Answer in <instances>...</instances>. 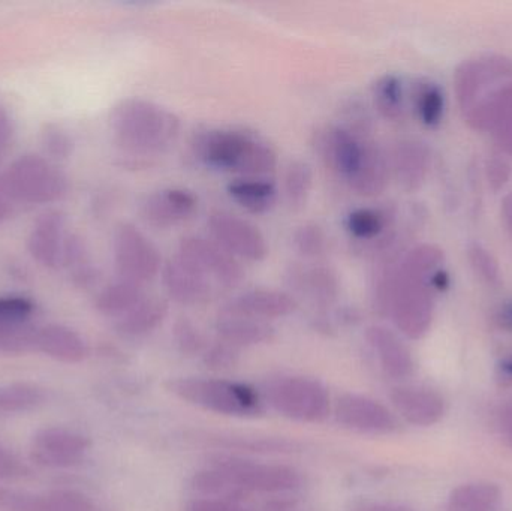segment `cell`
Listing matches in <instances>:
<instances>
[{"mask_svg":"<svg viewBox=\"0 0 512 511\" xmlns=\"http://www.w3.org/2000/svg\"><path fill=\"white\" fill-rule=\"evenodd\" d=\"M450 287L444 251L435 245H418L397 263L385 317L402 335L421 339L435 317V294Z\"/></svg>","mask_w":512,"mask_h":511,"instance_id":"cell-1","label":"cell"},{"mask_svg":"<svg viewBox=\"0 0 512 511\" xmlns=\"http://www.w3.org/2000/svg\"><path fill=\"white\" fill-rule=\"evenodd\" d=\"M114 141L123 152L152 156L170 149L180 135V117L164 105L128 98L114 105L110 114Z\"/></svg>","mask_w":512,"mask_h":511,"instance_id":"cell-2","label":"cell"},{"mask_svg":"<svg viewBox=\"0 0 512 511\" xmlns=\"http://www.w3.org/2000/svg\"><path fill=\"white\" fill-rule=\"evenodd\" d=\"M195 155L213 170L242 177H265L277 167V153L267 141L236 129H210L198 135Z\"/></svg>","mask_w":512,"mask_h":511,"instance_id":"cell-3","label":"cell"},{"mask_svg":"<svg viewBox=\"0 0 512 511\" xmlns=\"http://www.w3.org/2000/svg\"><path fill=\"white\" fill-rule=\"evenodd\" d=\"M168 389L182 401L219 416L254 417L262 413L258 393L237 381L186 377L171 381Z\"/></svg>","mask_w":512,"mask_h":511,"instance_id":"cell-4","label":"cell"},{"mask_svg":"<svg viewBox=\"0 0 512 511\" xmlns=\"http://www.w3.org/2000/svg\"><path fill=\"white\" fill-rule=\"evenodd\" d=\"M0 186L15 203L50 204L66 197L69 180L51 159L27 153L6 168Z\"/></svg>","mask_w":512,"mask_h":511,"instance_id":"cell-5","label":"cell"},{"mask_svg":"<svg viewBox=\"0 0 512 511\" xmlns=\"http://www.w3.org/2000/svg\"><path fill=\"white\" fill-rule=\"evenodd\" d=\"M264 399L277 414L300 423H321L330 416V393L307 377H280L267 383Z\"/></svg>","mask_w":512,"mask_h":511,"instance_id":"cell-6","label":"cell"},{"mask_svg":"<svg viewBox=\"0 0 512 511\" xmlns=\"http://www.w3.org/2000/svg\"><path fill=\"white\" fill-rule=\"evenodd\" d=\"M113 258L119 278L141 285L153 281L164 266L155 243L129 222L114 231Z\"/></svg>","mask_w":512,"mask_h":511,"instance_id":"cell-7","label":"cell"},{"mask_svg":"<svg viewBox=\"0 0 512 511\" xmlns=\"http://www.w3.org/2000/svg\"><path fill=\"white\" fill-rule=\"evenodd\" d=\"M216 470L221 471L234 488L261 494H285L295 491L301 485L300 474L285 465L227 458L216 464Z\"/></svg>","mask_w":512,"mask_h":511,"instance_id":"cell-8","label":"cell"},{"mask_svg":"<svg viewBox=\"0 0 512 511\" xmlns=\"http://www.w3.org/2000/svg\"><path fill=\"white\" fill-rule=\"evenodd\" d=\"M177 255L200 270L213 284L236 288L245 281L246 273L240 261L213 239L197 234L182 237Z\"/></svg>","mask_w":512,"mask_h":511,"instance_id":"cell-9","label":"cell"},{"mask_svg":"<svg viewBox=\"0 0 512 511\" xmlns=\"http://www.w3.org/2000/svg\"><path fill=\"white\" fill-rule=\"evenodd\" d=\"M369 135L357 134L343 125L327 126L319 131L316 149L330 167L348 185L366 161L370 146Z\"/></svg>","mask_w":512,"mask_h":511,"instance_id":"cell-10","label":"cell"},{"mask_svg":"<svg viewBox=\"0 0 512 511\" xmlns=\"http://www.w3.org/2000/svg\"><path fill=\"white\" fill-rule=\"evenodd\" d=\"M512 77V60L501 54H487L478 59L466 60L454 75L457 101L463 116L501 81Z\"/></svg>","mask_w":512,"mask_h":511,"instance_id":"cell-11","label":"cell"},{"mask_svg":"<svg viewBox=\"0 0 512 511\" xmlns=\"http://www.w3.org/2000/svg\"><path fill=\"white\" fill-rule=\"evenodd\" d=\"M212 239L239 260L264 261L268 255L267 240L256 225L227 210H215L207 219Z\"/></svg>","mask_w":512,"mask_h":511,"instance_id":"cell-12","label":"cell"},{"mask_svg":"<svg viewBox=\"0 0 512 511\" xmlns=\"http://www.w3.org/2000/svg\"><path fill=\"white\" fill-rule=\"evenodd\" d=\"M466 122L495 138L502 150L512 156V77L501 81L465 114Z\"/></svg>","mask_w":512,"mask_h":511,"instance_id":"cell-13","label":"cell"},{"mask_svg":"<svg viewBox=\"0 0 512 511\" xmlns=\"http://www.w3.org/2000/svg\"><path fill=\"white\" fill-rule=\"evenodd\" d=\"M337 422L349 431L364 435H388L396 431L397 420L393 411L369 396H340L334 405Z\"/></svg>","mask_w":512,"mask_h":511,"instance_id":"cell-14","label":"cell"},{"mask_svg":"<svg viewBox=\"0 0 512 511\" xmlns=\"http://www.w3.org/2000/svg\"><path fill=\"white\" fill-rule=\"evenodd\" d=\"M90 443L77 432L63 428H44L36 432L32 456L48 468H72L83 462Z\"/></svg>","mask_w":512,"mask_h":511,"instance_id":"cell-15","label":"cell"},{"mask_svg":"<svg viewBox=\"0 0 512 511\" xmlns=\"http://www.w3.org/2000/svg\"><path fill=\"white\" fill-rule=\"evenodd\" d=\"M198 209V198L185 188H165L144 198L140 207L143 221L158 230H170L189 221Z\"/></svg>","mask_w":512,"mask_h":511,"instance_id":"cell-16","label":"cell"},{"mask_svg":"<svg viewBox=\"0 0 512 511\" xmlns=\"http://www.w3.org/2000/svg\"><path fill=\"white\" fill-rule=\"evenodd\" d=\"M161 273L165 291L180 305H204L215 294V284L180 255L170 258L162 266Z\"/></svg>","mask_w":512,"mask_h":511,"instance_id":"cell-17","label":"cell"},{"mask_svg":"<svg viewBox=\"0 0 512 511\" xmlns=\"http://www.w3.org/2000/svg\"><path fill=\"white\" fill-rule=\"evenodd\" d=\"M394 411L409 425L430 428L441 422L447 411L445 399L435 390L420 386H402L390 395Z\"/></svg>","mask_w":512,"mask_h":511,"instance_id":"cell-18","label":"cell"},{"mask_svg":"<svg viewBox=\"0 0 512 511\" xmlns=\"http://www.w3.org/2000/svg\"><path fill=\"white\" fill-rule=\"evenodd\" d=\"M65 227V215L59 210H48L36 219L27 239V249L36 263L48 269L62 266L63 249L68 237Z\"/></svg>","mask_w":512,"mask_h":511,"instance_id":"cell-19","label":"cell"},{"mask_svg":"<svg viewBox=\"0 0 512 511\" xmlns=\"http://www.w3.org/2000/svg\"><path fill=\"white\" fill-rule=\"evenodd\" d=\"M388 162L397 183L405 191L414 192L426 183L432 165V155L424 141L406 138L396 143Z\"/></svg>","mask_w":512,"mask_h":511,"instance_id":"cell-20","label":"cell"},{"mask_svg":"<svg viewBox=\"0 0 512 511\" xmlns=\"http://www.w3.org/2000/svg\"><path fill=\"white\" fill-rule=\"evenodd\" d=\"M297 309V300L286 291L256 288L230 300L225 312L268 321L289 317Z\"/></svg>","mask_w":512,"mask_h":511,"instance_id":"cell-21","label":"cell"},{"mask_svg":"<svg viewBox=\"0 0 512 511\" xmlns=\"http://www.w3.org/2000/svg\"><path fill=\"white\" fill-rule=\"evenodd\" d=\"M289 287L315 302L316 305L327 308L333 305L340 296L342 281L339 273L328 266H291L286 273Z\"/></svg>","mask_w":512,"mask_h":511,"instance_id":"cell-22","label":"cell"},{"mask_svg":"<svg viewBox=\"0 0 512 511\" xmlns=\"http://www.w3.org/2000/svg\"><path fill=\"white\" fill-rule=\"evenodd\" d=\"M366 339L378 357L382 371L394 380H403L414 371V359L405 342L384 326L367 329Z\"/></svg>","mask_w":512,"mask_h":511,"instance_id":"cell-23","label":"cell"},{"mask_svg":"<svg viewBox=\"0 0 512 511\" xmlns=\"http://www.w3.org/2000/svg\"><path fill=\"white\" fill-rule=\"evenodd\" d=\"M3 511H99L95 503L78 492L60 491L48 495L15 494L0 491Z\"/></svg>","mask_w":512,"mask_h":511,"instance_id":"cell-24","label":"cell"},{"mask_svg":"<svg viewBox=\"0 0 512 511\" xmlns=\"http://www.w3.org/2000/svg\"><path fill=\"white\" fill-rule=\"evenodd\" d=\"M216 332L222 342L234 348L255 347L274 338V327L268 321L225 311L216 321Z\"/></svg>","mask_w":512,"mask_h":511,"instance_id":"cell-25","label":"cell"},{"mask_svg":"<svg viewBox=\"0 0 512 511\" xmlns=\"http://www.w3.org/2000/svg\"><path fill=\"white\" fill-rule=\"evenodd\" d=\"M36 350L62 363H80L89 354L86 341L75 330L60 324L39 327Z\"/></svg>","mask_w":512,"mask_h":511,"instance_id":"cell-26","label":"cell"},{"mask_svg":"<svg viewBox=\"0 0 512 511\" xmlns=\"http://www.w3.org/2000/svg\"><path fill=\"white\" fill-rule=\"evenodd\" d=\"M168 315V303L161 297H146L128 314L116 320L117 332L128 338H143L155 332Z\"/></svg>","mask_w":512,"mask_h":511,"instance_id":"cell-27","label":"cell"},{"mask_svg":"<svg viewBox=\"0 0 512 511\" xmlns=\"http://www.w3.org/2000/svg\"><path fill=\"white\" fill-rule=\"evenodd\" d=\"M228 195L254 215L270 212L277 200V186L265 177H240L227 188Z\"/></svg>","mask_w":512,"mask_h":511,"instance_id":"cell-28","label":"cell"},{"mask_svg":"<svg viewBox=\"0 0 512 511\" xmlns=\"http://www.w3.org/2000/svg\"><path fill=\"white\" fill-rule=\"evenodd\" d=\"M146 297L143 285L119 278L99 291L95 299V308L104 317L119 320Z\"/></svg>","mask_w":512,"mask_h":511,"instance_id":"cell-29","label":"cell"},{"mask_svg":"<svg viewBox=\"0 0 512 511\" xmlns=\"http://www.w3.org/2000/svg\"><path fill=\"white\" fill-rule=\"evenodd\" d=\"M504 492L492 482L457 486L448 498V511H499Z\"/></svg>","mask_w":512,"mask_h":511,"instance_id":"cell-30","label":"cell"},{"mask_svg":"<svg viewBox=\"0 0 512 511\" xmlns=\"http://www.w3.org/2000/svg\"><path fill=\"white\" fill-rule=\"evenodd\" d=\"M390 162L384 150L373 143L367 153L366 161L361 165L360 171L348 183L352 191L363 197H376L385 191L390 179Z\"/></svg>","mask_w":512,"mask_h":511,"instance_id":"cell-31","label":"cell"},{"mask_svg":"<svg viewBox=\"0 0 512 511\" xmlns=\"http://www.w3.org/2000/svg\"><path fill=\"white\" fill-rule=\"evenodd\" d=\"M394 221V212L387 207H361L352 210L346 218V230L355 240L370 245L387 237Z\"/></svg>","mask_w":512,"mask_h":511,"instance_id":"cell-32","label":"cell"},{"mask_svg":"<svg viewBox=\"0 0 512 511\" xmlns=\"http://www.w3.org/2000/svg\"><path fill=\"white\" fill-rule=\"evenodd\" d=\"M62 266H65V269L68 270L72 284L75 287L87 290V288L95 287L101 279L98 267L93 264L92 258H90L86 242L75 234L66 237Z\"/></svg>","mask_w":512,"mask_h":511,"instance_id":"cell-33","label":"cell"},{"mask_svg":"<svg viewBox=\"0 0 512 511\" xmlns=\"http://www.w3.org/2000/svg\"><path fill=\"white\" fill-rule=\"evenodd\" d=\"M415 114L421 125L435 129L445 116V93L438 83L429 78H421L412 90Z\"/></svg>","mask_w":512,"mask_h":511,"instance_id":"cell-34","label":"cell"},{"mask_svg":"<svg viewBox=\"0 0 512 511\" xmlns=\"http://www.w3.org/2000/svg\"><path fill=\"white\" fill-rule=\"evenodd\" d=\"M373 102L384 119L396 122L405 116V87L397 75H382L373 86Z\"/></svg>","mask_w":512,"mask_h":511,"instance_id":"cell-35","label":"cell"},{"mask_svg":"<svg viewBox=\"0 0 512 511\" xmlns=\"http://www.w3.org/2000/svg\"><path fill=\"white\" fill-rule=\"evenodd\" d=\"M313 186L312 167L306 161H294L286 168L283 191L286 201L294 210L303 209Z\"/></svg>","mask_w":512,"mask_h":511,"instance_id":"cell-36","label":"cell"},{"mask_svg":"<svg viewBox=\"0 0 512 511\" xmlns=\"http://www.w3.org/2000/svg\"><path fill=\"white\" fill-rule=\"evenodd\" d=\"M42 389L33 384H0V413H26L44 402Z\"/></svg>","mask_w":512,"mask_h":511,"instance_id":"cell-37","label":"cell"},{"mask_svg":"<svg viewBox=\"0 0 512 511\" xmlns=\"http://www.w3.org/2000/svg\"><path fill=\"white\" fill-rule=\"evenodd\" d=\"M36 333L38 327L30 324V321H0V353L21 354L36 350Z\"/></svg>","mask_w":512,"mask_h":511,"instance_id":"cell-38","label":"cell"},{"mask_svg":"<svg viewBox=\"0 0 512 511\" xmlns=\"http://www.w3.org/2000/svg\"><path fill=\"white\" fill-rule=\"evenodd\" d=\"M295 251L304 258H319L327 251V234L318 224L307 222L295 230L294 239Z\"/></svg>","mask_w":512,"mask_h":511,"instance_id":"cell-39","label":"cell"},{"mask_svg":"<svg viewBox=\"0 0 512 511\" xmlns=\"http://www.w3.org/2000/svg\"><path fill=\"white\" fill-rule=\"evenodd\" d=\"M468 257L475 275L480 276L484 284L492 288H498L502 284L501 267L489 249L480 243H472L468 249Z\"/></svg>","mask_w":512,"mask_h":511,"instance_id":"cell-40","label":"cell"},{"mask_svg":"<svg viewBox=\"0 0 512 511\" xmlns=\"http://www.w3.org/2000/svg\"><path fill=\"white\" fill-rule=\"evenodd\" d=\"M174 342L183 354L194 356V354L206 351V339L201 330L195 326L194 321L189 318H180L176 321L173 329Z\"/></svg>","mask_w":512,"mask_h":511,"instance_id":"cell-41","label":"cell"},{"mask_svg":"<svg viewBox=\"0 0 512 511\" xmlns=\"http://www.w3.org/2000/svg\"><path fill=\"white\" fill-rule=\"evenodd\" d=\"M41 143L45 153L50 155L51 159H66L74 152V140L62 126H45Z\"/></svg>","mask_w":512,"mask_h":511,"instance_id":"cell-42","label":"cell"},{"mask_svg":"<svg viewBox=\"0 0 512 511\" xmlns=\"http://www.w3.org/2000/svg\"><path fill=\"white\" fill-rule=\"evenodd\" d=\"M35 311L32 300L23 296L0 297V321L24 323L29 321Z\"/></svg>","mask_w":512,"mask_h":511,"instance_id":"cell-43","label":"cell"},{"mask_svg":"<svg viewBox=\"0 0 512 511\" xmlns=\"http://www.w3.org/2000/svg\"><path fill=\"white\" fill-rule=\"evenodd\" d=\"M204 360L207 365L216 369L230 368L236 363V348L225 342H218V344L207 347L204 351Z\"/></svg>","mask_w":512,"mask_h":511,"instance_id":"cell-44","label":"cell"},{"mask_svg":"<svg viewBox=\"0 0 512 511\" xmlns=\"http://www.w3.org/2000/svg\"><path fill=\"white\" fill-rule=\"evenodd\" d=\"M27 468L23 462L5 446L0 444V480H15L26 476Z\"/></svg>","mask_w":512,"mask_h":511,"instance_id":"cell-45","label":"cell"},{"mask_svg":"<svg viewBox=\"0 0 512 511\" xmlns=\"http://www.w3.org/2000/svg\"><path fill=\"white\" fill-rule=\"evenodd\" d=\"M511 174L510 164L504 158L495 156L487 162V180H489L490 188L493 191L504 188L510 182Z\"/></svg>","mask_w":512,"mask_h":511,"instance_id":"cell-46","label":"cell"},{"mask_svg":"<svg viewBox=\"0 0 512 511\" xmlns=\"http://www.w3.org/2000/svg\"><path fill=\"white\" fill-rule=\"evenodd\" d=\"M188 511H246L230 501L219 498H201L188 507Z\"/></svg>","mask_w":512,"mask_h":511,"instance_id":"cell-47","label":"cell"},{"mask_svg":"<svg viewBox=\"0 0 512 511\" xmlns=\"http://www.w3.org/2000/svg\"><path fill=\"white\" fill-rule=\"evenodd\" d=\"M498 429L505 446L512 449V401L505 404L499 411Z\"/></svg>","mask_w":512,"mask_h":511,"instance_id":"cell-48","label":"cell"},{"mask_svg":"<svg viewBox=\"0 0 512 511\" xmlns=\"http://www.w3.org/2000/svg\"><path fill=\"white\" fill-rule=\"evenodd\" d=\"M12 137V122L5 110L0 107V156L8 149Z\"/></svg>","mask_w":512,"mask_h":511,"instance_id":"cell-49","label":"cell"},{"mask_svg":"<svg viewBox=\"0 0 512 511\" xmlns=\"http://www.w3.org/2000/svg\"><path fill=\"white\" fill-rule=\"evenodd\" d=\"M496 321L502 329L512 332V302L499 309L498 314H496Z\"/></svg>","mask_w":512,"mask_h":511,"instance_id":"cell-50","label":"cell"},{"mask_svg":"<svg viewBox=\"0 0 512 511\" xmlns=\"http://www.w3.org/2000/svg\"><path fill=\"white\" fill-rule=\"evenodd\" d=\"M358 511H414L405 506L391 503H369L361 506Z\"/></svg>","mask_w":512,"mask_h":511,"instance_id":"cell-51","label":"cell"},{"mask_svg":"<svg viewBox=\"0 0 512 511\" xmlns=\"http://www.w3.org/2000/svg\"><path fill=\"white\" fill-rule=\"evenodd\" d=\"M12 201L9 200L8 195L3 191L2 186H0V224L5 222L9 216L12 215Z\"/></svg>","mask_w":512,"mask_h":511,"instance_id":"cell-52","label":"cell"},{"mask_svg":"<svg viewBox=\"0 0 512 511\" xmlns=\"http://www.w3.org/2000/svg\"><path fill=\"white\" fill-rule=\"evenodd\" d=\"M502 219H504L508 231L512 234V192L502 201Z\"/></svg>","mask_w":512,"mask_h":511,"instance_id":"cell-53","label":"cell"},{"mask_svg":"<svg viewBox=\"0 0 512 511\" xmlns=\"http://www.w3.org/2000/svg\"><path fill=\"white\" fill-rule=\"evenodd\" d=\"M499 369H501V372L505 377L512 380V354L511 356H507L505 359L501 360V363H499Z\"/></svg>","mask_w":512,"mask_h":511,"instance_id":"cell-54","label":"cell"}]
</instances>
